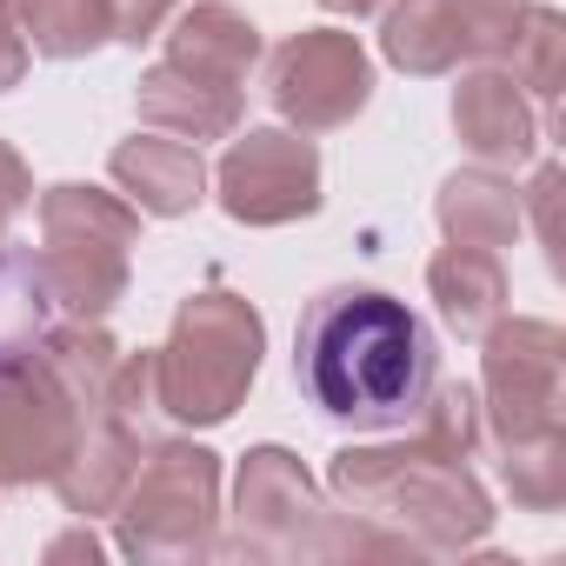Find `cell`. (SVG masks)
Returning a JSON list of instances; mask_svg holds the SVG:
<instances>
[{
    "mask_svg": "<svg viewBox=\"0 0 566 566\" xmlns=\"http://www.w3.org/2000/svg\"><path fill=\"white\" fill-rule=\"evenodd\" d=\"M559 193H566L559 160H546V167L533 174V187L520 193V207H533V227H539V247H546V266H553V273L566 266V260H559Z\"/></svg>",
    "mask_w": 566,
    "mask_h": 566,
    "instance_id": "cell-25",
    "label": "cell"
},
{
    "mask_svg": "<svg viewBox=\"0 0 566 566\" xmlns=\"http://www.w3.org/2000/svg\"><path fill=\"white\" fill-rule=\"evenodd\" d=\"M447 8H453V28H460L467 61H480V67H506L513 34H520V21H526L533 0H447Z\"/></svg>",
    "mask_w": 566,
    "mask_h": 566,
    "instance_id": "cell-24",
    "label": "cell"
},
{
    "mask_svg": "<svg viewBox=\"0 0 566 566\" xmlns=\"http://www.w3.org/2000/svg\"><path fill=\"white\" fill-rule=\"evenodd\" d=\"M213 553L233 559H420L400 533L334 513L287 447H247L233 480V539Z\"/></svg>",
    "mask_w": 566,
    "mask_h": 566,
    "instance_id": "cell-3",
    "label": "cell"
},
{
    "mask_svg": "<svg viewBox=\"0 0 566 566\" xmlns=\"http://www.w3.org/2000/svg\"><path fill=\"white\" fill-rule=\"evenodd\" d=\"M147 447H154V440H147V433H134L127 420L94 413V420L81 427V440H74L67 467H61L48 486L61 493V506H67L74 520H101V513H114V506H120V493H127V480H134V467H140V453H147Z\"/></svg>",
    "mask_w": 566,
    "mask_h": 566,
    "instance_id": "cell-12",
    "label": "cell"
},
{
    "mask_svg": "<svg viewBox=\"0 0 566 566\" xmlns=\"http://www.w3.org/2000/svg\"><path fill=\"white\" fill-rule=\"evenodd\" d=\"M266 94L273 114L301 127V134H334L354 114H367L374 101V61L360 48V34L347 28H301L273 48L266 61Z\"/></svg>",
    "mask_w": 566,
    "mask_h": 566,
    "instance_id": "cell-7",
    "label": "cell"
},
{
    "mask_svg": "<svg viewBox=\"0 0 566 566\" xmlns=\"http://www.w3.org/2000/svg\"><path fill=\"white\" fill-rule=\"evenodd\" d=\"M453 134L480 167H526L539 154V114L506 67H473L453 87Z\"/></svg>",
    "mask_w": 566,
    "mask_h": 566,
    "instance_id": "cell-10",
    "label": "cell"
},
{
    "mask_svg": "<svg viewBox=\"0 0 566 566\" xmlns=\"http://www.w3.org/2000/svg\"><path fill=\"white\" fill-rule=\"evenodd\" d=\"M266 354V321L253 301L227 287H200L174 307L167 340L154 347V394L160 420L174 427H220L247 407V387Z\"/></svg>",
    "mask_w": 566,
    "mask_h": 566,
    "instance_id": "cell-4",
    "label": "cell"
},
{
    "mask_svg": "<svg viewBox=\"0 0 566 566\" xmlns=\"http://www.w3.org/2000/svg\"><path fill=\"white\" fill-rule=\"evenodd\" d=\"M380 54H387V67H400L413 81H440L467 61L447 0H394L380 21Z\"/></svg>",
    "mask_w": 566,
    "mask_h": 566,
    "instance_id": "cell-19",
    "label": "cell"
},
{
    "mask_svg": "<svg viewBox=\"0 0 566 566\" xmlns=\"http://www.w3.org/2000/svg\"><path fill=\"white\" fill-rule=\"evenodd\" d=\"M28 41H21V28L8 21V14H0V94H14L21 81H28Z\"/></svg>",
    "mask_w": 566,
    "mask_h": 566,
    "instance_id": "cell-28",
    "label": "cell"
},
{
    "mask_svg": "<svg viewBox=\"0 0 566 566\" xmlns=\"http://www.w3.org/2000/svg\"><path fill=\"white\" fill-rule=\"evenodd\" d=\"M101 553H107V546H101V539H94V533H87V520H81V526H74V533H61V539H54V546H48V559H54V566H61V559H87V566H94V559H101Z\"/></svg>",
    "mask_w": 566,
    "mask_h": 566,
    "instance_id": "cell-29",
    "label": "cell"
},
{
    "mask_svg": "<svg viewBox=\"0 0 566 566\" xmlns=\"http://www.w3.org/2000/svg\"><path fill=\"white\" fill-rule=\"evenodd\" d=\"M48 327H54V301H48V280H41L34 247L0 240V367L34 354Z\"/></svg>",
    "mask_w": 566,
    "mask_h": 566,
    "instance_id": "cell-21",
    "label": "cell"
},
{
    "mask_svg": "<svg viewBox=\"0 0 566 566\" xmlns=\"http://www.w3.org/2000/svg\"><path fill=\"white\" fill-rule=\"evenodd\" d=\"M107 8V28H114V41H127V48H147V41H160V28L174 21V8L180 0H101Z\"/></svg>",
    "mask_w": 566,
    "mask_h": 566,
    "instance_id": "cell-26",
    "label": "cell"
},
{
    "mask_svg": "<svg viewBox=\"0 0 566 566\" xmlns=\"http://www.w3.org/2000/svg\"><path fill=\"white\" fill-rule=\"evenodd\" d=\"M107 174L120 180V193L154 213V220H180L207 200V160L193 140H174V134H134L107 154Z\"/></svg>",
    "mask_w": 566,
    "mask_h": 566,
    "instance_id": "cell-11",
    "label": "cell"
},
{
    "mask_svg": "<svg viewBox=\"0 0 566 566\" xmlns=\"http://www.w3.org/2000/svg\"><path fill=\"white\" fill-rule=\"evenodd\" d=\"M513 81H520V94L526 101H539V107H553L559 101V87H566V14L559 8H526V21H520V34H513Z\"/></svg>",
    "mask_w": 566,
    "mask_h": 566,
    "instance_id": "cell-23",
    "label": "cell"
},
{
    "mask_svg": "<svg viewBox=\"0 0 566 566\" xmlns=\"http://www.w3.org/2000/svg\"><path fill=\"white\" fill-rule=\"evenodd\" d=\"M41 280H48V301L67 321H107L127 301V280H134V253L120 247H34Z\"/></svg>",
    "mask_w": 566,
    "mask_h": 566,
    "instance_id": "cell-16",
    "label": "cell"
},
{
    "mask_svg": "<svg viewBox=\"0 0 566 566\" xmlns=\"http://www.w3.org/2000/svg\"><path fill=\"white\" fill-rule=\"evenodd\" d=\"M500 480H506L513 506H526V513H559V506H566V427L506 440V447H500Z\"/></svg>",
    "mask_w": 566,
    "mask_h": 566,
    "instance_id": "cell-22",
    "label": "cell"
},
{
    "mask_svg": "<svg viewBox=\"0 0 566 566\" xmlns=\"http://www.w3.org/2000/svg\"><path fill=\"white\" fill-rule=\"evenodd\" d=\"M160 41H167V67L200 74V81H220V87H247L253 67H260V54H266L260 48V28L240 8H227V0H200V8L174 14L160 28Z\"/></svg>",
    "mask_w": 566,
    "mask_h": 566,
    "instance_id": "cell-13",
    "label": "cell"
},
{
    "mask_svg": "<svg viewBox=\"0 0 566 566\" xmlns=\"http://www.w3.org/2000/svg\"><path fill=\"white\" fill-rule=\"evenodd\" d=\"M327 486L354 520L400 533L420 559H460L493 533V493L467 460L433 453L420 433L394 447H340L327 460Z\"/></svg>",
    "mask_w": 566,
    "mask_h": 566,
    "instance_id": "cell-2",
    "label": "cell"
},
{
    "mask_svg": "<svg viewBox=\"0 0 566 566\" xmlns=\"http://www.w3.org/2000/svg\"><path fill=\"white\" fill-rule=\"evenodd\" d=\"M28 200H34V174H28L14 140H0V240H8V227L28 213Z\"/></svg>",
    "mask_w": 566,
    "mask_h": 566,
    "instance_id": "cell-27",
    "label": "cell"
},
{
    "mask_svg": "<svg viewBox=\"0 0 566 566\" xmlns=\"http://www.w3.org/2000/svg\"><path fill=\"white\" fill-rule=\"evenodd\" d=\"M81 427V400L41 347L0 367V486H48L67 467Z\"/></svg>",
    "mask_w": 566,
    "mask_h": 566,
    "instance_id": "cell-9",
    "label": "cell"
},
{
    "mask_svg": "<svg viewBox=\"0 0 566 566\" xmlns=\"http://www.w3.org/2000/svg\"><path fill=\"white\" fill-rule=\"evenodd\" d=\"M0 14L21 28L28 54H41V61H81L114 41L101 0H0Z\"/></svg>",
    "mask_w": 566,
    "mask_h": 566,
    "instance_id": "cell-20",
    "label": "cell"
},
{
    "mask_svg": "<svg viewBox=\"0 0 566 566\" xmlns=\"http://www.w3.org/2000/svg\"><path fill=\"white\" fill-rule=\"evenodd\" d=\"M213 167V193L240 227H294L321 213V147L301 127H247Z\"/></svg>",
    "mask_w": 566,
    "mask_h": 566,
    "instance_id": "cell-8",
    "label": "cell"
},
{
    "mask_svg": "<svg viewBox=\"0 0 566 566\" xmlns=\"http://www.w3.org/2000/svg\"><path fill=\"white\" fill-rule=\"evenodd\" d=\"M327 14H347V21H360V14H374V8H387V0H321Z\"/></svg>",
    "mask_w": 566,
    "mask_h": 566,
    "instance_id": "cell-30",
    "label": "cell"
},
{
    "mask_svg": "<svg viewBox=\"0 0 566 566\" xmlns=\"http://www.w3.org/2000/svg\"><path fill=\"white\" fill-rule=\"evenodd\" d=\"M480 413H486V440H526L559 427V400H566V334L553 321L533 314H500L480 334Z\"/></svg>",
    "mask_w": 566,
    "mask_h": 566,
    "instance_id": "cell-6",
    "label": "cell"
},
{
    "mask_svg": "<svg viewBox=\"0 0 566 566\" xmlns=\"http://www.w3.org/2000/svg\"><path fill=\"white\" fill-rule=\"evenodd\" d=\"M114 546L140 566H200L220 546V453L154 440L114 506Z\"/></svg>",
    "mask_w": 566,
    "mask_h": 566,
    "instance_id": "cell-5",
    "label": "cell"
},
{
    "mask_svg": "<svg viewBox=\"0 0 566 566\" xmlns=\"http://www.w3.org/2000/svg\"><path fill=\"white\" fill-rule=\"evenodd\" d=\"M134 107L154 134H174V140H227L240 134L247 120V94L240 87H220V81H200V74H180L167 61H154L134 87Z\"/></svg>",
    "mask_w": 566,
    "mask_h": 566,
    "instance_id": "cell-14",
    "label": "cell"
},
{
    "mask_svg": "<svg viewBox=\"0 0 566 566\" xmlns=\"http://www.w3.org/2000/svg\"><path fill=\"white\" fill-rule=\"evenodd\" d=\"M294 380L340 427H407L440 387V340L380 287H327L294 327Z\"/></svg>",
    "mask_w": 566,
    "mask_h": 566,
    "instance_id": "cell-1",
    "label": "cell"
},
{
    "mask_svg": "<svg viewBox=\"0 0 566 566\" xmlns=\"http://www.w3.org/2000/svg\"><path fill=\"white\" fill-rule=\"evenodd\" d=\"M41 240L48 247H120V253H134L140 247V207L107 193V187L61 180L41 193Z\"/></svg>",
    "mask_w": 566,
    "mask_h": 566,
    "instance_id": "cell-18",
    "label": "cell"
},
{
    "mask_svg": "<svg viewBox=\"0 0 566 566\" xmlns=\"http://www.w3.org/2000/svg\"><path fill=\"white\" fill-rule=\"evenodd\" d=\"M427 294L460 340H480L506 314V266L486 247H440L427 260Z\"/></svg>",
    "mask_w": 566,
    "mask_h": 566,
    "instance_id": "cell-17",
    "label": "cell"
},
{
    "mask_svg": "<svg viewBox=\"0 0 566 566\" xmlns=\"http://www.w3.org/2000/svg\"><path fill=\"white\" fill-rule=\"evenodd\" d=\"M433 220H440L447 247H486V253H500V247L520 240L526 207H520V187L500 167H460V174L440 180Z\"/></svg>",
    "mask_w": 566,
    "mask_h": 566,
    "instance_id": "cell-15",
    "label": "cell"
}]
</instances>
